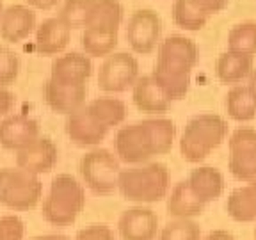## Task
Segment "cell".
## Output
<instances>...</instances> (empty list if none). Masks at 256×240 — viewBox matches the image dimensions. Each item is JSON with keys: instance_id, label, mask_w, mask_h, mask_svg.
<instances>
[{"instance_id": "74e56055", "label": "cell", "mask_w": 256, "mask_h": 240, "mask_svg": "<svg viewBox=\"0 0 256 240\" xmlns=\"http://www.w3.org/2000/svg\"><path fill=\"white\" fill-rule=\"evenodd\" d=\"M203 240H235V236L230 232H226V230H214Z\"/></svg>"}, {"instance_id": "4fadbf2b", "label": "cell", "mask_w": 256, "mask_h": 240, "mask_svg": "<svg viewBox=\"0 0 256 240\" xmlns=\"http://www.w3.org/2000/svg\"><path fill=\"white\" fill-rule=\"evenodd\" d=\"M88 86L86 84H68L59 80L48 78L44 84V100L48 107L57 114H73L86 105Z\"/></svg>"}, {"instance_id": "5b68a950", "label": "cell", "mask_w": 256, "mask_h": 240, "mask_svg": "<svg viewBox=\"0 0 256 240\" xmlns=\"http://www.w3.org/2000/svg\"><path fill=\"white\" fill-rule=\"evenodd\" d=\"M43 184L36 174L20 168L0 169V204L14 212H27L40 203Z\"/></svg>"}, {"instance_id": "d6986e66", "label": "cell", "mask_w": 256, "mask_h": 240, "mask_svg": "<svg viewBox=\"0 0 256 240\" xmlns=\"http://www.w3.org/2000/svg\"><path fill=\"white\" fill-rule=\"evenodd\" d=\"M92 73V62L89 56L78 52L64 54L52 62L50 78L68 84H86Z\"/></svg>"}, {"instance_id": "277c9868", "label": "cell", "mask_w": 256, "mask_h": 240, "mask_svg": "<svg viewBox=\"0 0 256 240\" xmlns=\"http://www.w3.org/2000/svg\"><path fill=\"white\" fill-rule=\"evenodd\" d=\"M228 136V123L219 114H198L187 124L180 139V155L190 164L206 158Z\"/></svg>"}, {"instance_id": "f35d334b", "label": "cell", "mask_w": 256, "mask_h": 240, "mask_svg": "<svg viewBox=\"0 0 256 240\" xmlns=\"http://www.w3.org/2000/svg\"><path fill=\"white\" fill-rule=\"evenodd\" d=\"M27 2H28V6H32V8L46 11V9H52L54 6L59 4L60 0H27Z\"/></svg>"}, {"instance_id": "7a4b0ae2", "label": "cell", "mask_w": 256, "mask_h": 240, "mask_svg": "<svg viewBox=\"0 0 256 240\" xmlns=\"http://www.w3.org/2000/svg\"><path fill=\"white\" fill-rule=\"evenodd\" d=\"M171 187L168 166L160 162H146L134 168L121 169L118 190L126 201L139 204L158 203L166 200Z\"/></svg>"}, {"instance_id": "9c48e42d", "label": "cell", "mask_w": 256, "mask_h": 240, "mask_svg": "<svg viewBox=\"0 0 256 240\" xmlns=\"http://www.w3.org/2000/svg\"><path fill=\"white\" fill-rule=\"evenodd\" d=\"M114 146H116L118 158L124 164H146L152 156H155L153 144L140 121L120 128L114 139Z\"/></svg>"}, {"instance_id": "ba28073f", "label": "cell", "mask_w": 256, "mask_h": 240, "mask_svg": "<svg viewBox=\"0 0 256 240\" xmlns=\"http://www.w3.org/2000/svg\"><path fill=\"white\" fill-rule=\"evenodd\" d=\"M139 78V62L126 52L110 54L98 72V88L105 92H124Z\"/></svg>"}, {"instance_id": "f1b7e54d", "label": "cell", "mask_w": 256, "mask_h": 240, "mask_svg": "<svg viewBox=\"0 0 256 240\" xmlns=\"http://www.w3.org/2000/svg\"><path fill=\"white\" fill-rule=\"evenodd\" d=\"M118 46V32H102L86 28L82 34V48L86 56L91 57H105L114 52Z\"/></svg>"}, {"instance_id": "60d3db41", "label": "cell", "mask_w": 256, "mask_h": 240, "mask_svg": "<svg viewBox=\"0 0 256 240\" xmlns=\"http://www.w3.org/2000/svg\"><path fill=\"white\" fill-rule=\"evenodd\" d=\"M249 91L252 92V96L256 98V70H252V73L249 75V82H248Z\"/></svg>"}, {"instance_id": "1f68e13d", "label": "cell", "mask_w": 256, "mask_h": 240, "mask_svg": "<svg viewBox=\"0 0 256 240\" xmlns=\"http://www.w3.org/2000/svg\"><path fill=\"white\" fill-rule=\"evenodd\" d=\"M94 4V0H66L60 9L59 18L72 28H82L86 27L89 18V12Z\"/></svg>"}, {"instance_id": "30bf717a", "label": "cell", "mask_w": 256, "mask_h": 240, "mask_svg": "<svg viewBox=\"0 0 256 240\" xmlns=\"http://www.w3.org/2000/svg\"><path fill=\"white\" fill-rule=\"evenodd\" d=\"M160 32H162V24L158 14L152 9H139L128 20L126 41L136 54L148 56L158 44Z\"/></svg>"}, {"instance_id": "e575fe53", "label": "cell", "mask_w": 256, "mask_h": 240, "mask_svg": "<svg viewBox=\"0 0 256 240\" xmlns=\"http://www.w3.org/2000/svg\"><path fill=\"white\" fill-rule=\"evenodd\" d=\"M73 240H116V235L107 224H89L82 228Z\"/></svg>"}, {"instance_id": "8fae6325", "label": "cell", "mask_w": 256, "mask_h": 240, "mask_svg": "<svg viewBox=\"0 0 256 240\" xmlns=\"http://www.w3.org/2000/svg\"><path fill=\"white\" fill-rule=\"evenodd\" d=\"M118 233L121 240H155L158 236V216L142 204L128 208L118 219Z\"/></svg>"}, {"instance_id": "8d00e7d4", "label": "cell", "mask_w": 256, "mask_h": 240, "mask_svg": "<svg viewBox=\"0 0 256 240\" xmlns=\"http://www.w3.org/2000/svg\"><path fill=\"white\" fill-rule=\"evenodd\" d=\"M14 107V94L6 88H0V116H6Z\"/></svg>"}, {"instance_id": "d590c367", "label": "cell", "mask_w": 256, "mask_h": 240, "mask_svg": "<svg viewBox=\"0 0 256 240\" xmlns=\"http://www.w3.org/2000/svg\"><path fill=\"white\" fill-rule=\"evenodd\" d=\"M194 4L204 12V14H216V12L222 11L228 4V0H194Z\"/></svg>"}, {"instance_id": "d4e9b609", "label": "cell", "mask_w": 256, "mask_h": 240, "mask_svg": "<svg viewBox=\"0 0 256 240\" xmlns=\"http://www.w3.org/2000/svg\"><path fill=\"white\" fill-rule=\"evenodd\" d=\"M86 107H88L89 114L107 130L121 124L126 118V105L118 98H110V96L94 98Z\"/></svg>"}, {"instance_id": "484cf974", "label": "cell", "mask_w": 256, "mask_h": 240, "mask_svg": "<svg viewBox=\"0 0 256 240\" xmlns=\"http://www.w3.org/2000/svg\"><path fill=\"white\" fill-rule=\"evenodd\" d=\"M226 112L235 121H251L256 118V98L248 86H233L226 94Z\"/></svg>"}, {"instance_id": "8992f818", "label": "cell", "mask_w": 256, "mask_h": 240, "mask_svg": "<svg viewBox=\"0 0 256 240\" xmlns=\"http://www.w3.org/2000/svg\"><path fill=\"white\" fill-rule=\"evenodd\" d=\"M78 172L84 184L94 194L108 196L118 190V180H120L121 172L120 158L112 155L108 150H91L80 158Z\"/></svg>"}, {"instance_id": "ac0fdd59", "label": "cell", "mask_w": 256, "mask_h": 240, "mask_svg": "<svg viewBox=\"0 0 256 240\" xmlns=\"http://www.w3.org/2000/svg\"><path fill=\"white\" fill-rule=\"evenodd\" d=\"M187 184L194 192V196L204 204L217 201L224 192L222 172L212 166H200V168L192 169L187 178Z\"/></svg>"}, {"instance_id": "44dd1931", "label": "cell", "mask_w": 256, "mask_h": 240, "mask_svg": "<svg viewBox=\"0 0 256 240\" xmlns=\"http://www.w3.org/2000/svg\"><path fill=\"white\" fill-rule=\"evenodd\" d=\"M206 204L201 203L190 190L187 180H182L168 194V214L172 219H194L204 212Z\"/></svg>"}, {"instance_id": "ffe728a7", "label": "cell", "mask_w": 256, "mask_h": 240, "mask_svg": "<svg viewBox=\"0 0 256 240\" xmlns=\"http://www.w3.org/2000/svg\"><path fill=\"white\" fill-rule=\"evenodd\" d=\"M70 27L60 18H48L36 30V52L41 56H57L68 46Z\"/></svg>"}, {"instance_id": "5bb4252c", "label": "cell", "mask_w": 256, "mask_h": 240, "mask_svg": "<svg viewBox=\"0 0 256 240\" xmlns=\"http://www.w3.org/2000/svg\"><path fill=\"white\" fill-rule=\"evenodd\" d=\"M57 146L52 139L40 137L27 148L16 152V168L24 169L30 174H44L50 172L57 164Z\"/></svg>"}, {"instance_id": "603a6c76", "label": "cell", "mask_w": 256, "mask_h": 240, "mask_svg": "<svg viewBox=\"0 0 256 240\" xmlns=\"http://www.w3.org/2000/svg\"><path fill=\"white\" fill-rule=\"evenodd\" d=\"M226 212L236 222H256V180L230 192Z\"/></svg>"}, {"instance_id": "836d02e7", "label": "cell", "mask_w": 256, "mask_h": 240, "mask_svg": "<svg viewBox=\"0 0 256 240\" xmlns=\"http://www.w3.org/2000/svg\"><path fill=\"white\" fill-rule=\"evenodd\" d=\"M25 222L14 214L0 216V240H24Z\"/></svg>"}, {"instance_id": "9a60e30c", "label": "cell", "mask_w": 256, "mask_h": 240, "mask_svg": "<svg viewBox=\"0 0 256 240\" xmlns=\"http://www.w3.org/2000/svg\"><path fill=\"white\" fill-rule=\"evenodd\" d=\"M107 128L102 126L94 118L89 114L88 107H82L78 110H75L73 114H70L66 120V134L72 139V142H75L76 146H96L107 136Z\"/></svg>"}, {"instance_id": "6da1fadb", "label": "cell", "mask_w": 256, "mask_h": 240, "mask_svg": "<svg viewBox=\"0 0 256 240\" xmlns=\"http://www.w3.org/2000/svg\"><path fill=\"white\" fill-rule=\"evenodd\" d=\"M198 46L185 36H169L158 44L152 76L171 102L182 100L190 88V75L198 64Z\"/></svg>"}, {"instance_id": "3957f363", "label": "cell", "mask_w": 256, "mask_h": 240, "mask_svg": "<svg viewBox=\"0 0 256 240\" xmlns=\"http://www.w3.org/2000/svg\"><path fill=\"white\" fill-rule=\"evenodd\" d=\"M86 206V190L72 174H57L41 204L43 219L57 228L72 226Z\"/></svg>"}, {"instance_id": "e0dca14e", "label": "cell", "mask_w": 256, "mask_h": 240, "mask_svg": "<svg viewBox=\"0 0 256 240\" xmlns=\"http://www.w3.org/2000/svg\"><path fill=\"white\" fill-rule=\"evenodd\" d=\"M36 27V12L25 6H11L0 16V36L9 43L25 40Z\"/></svg>"}, {"instance_id": "4316f807", "label": "cell", "mask_w": 256, "mask_h": 240, "mask_svg": "<svg viewBox=\"0 0 256 240\" xmlns=\"http://www.w3.org/2000/svg\"><path fill=\"white\" fill-rule=\"evenodd\" d=\"M140 123L148 132L155 155H166V153L171 152L176 136V126L171 120H168V118H150V120H144Z\"/></svg>"}, {"instance_id": "7402d4cb", "label": "cell", "mask_w": 256, "mask_h": 240, "mask_svg": "<svg viewBox=\"0 0 256 240\" xmlns=\"http://www.w3.org/2000/svg\"><path fill=\"white\" fill-rule=\"evenodd\" d=\"M254 57L236 52H224L216 62V75L222 84L238 86L244 78L252 73Z\"/></svg>"}, {"instance_id": "b9f144b4", "label": "cell", "mask_w": 256, "mask_h": 240, "mask_svg": "<svg viewBox=\"0 0 256 240\" xmlns=\"http://www.w3.org/2000/svg\"><path fill=\"white\" fill-rule=\"evenodd\" d=\"M0 16H2V0H0Z\"/></svg>"}, {"instance_id": "83f0119b", "label": "cell", "mask_w": 256, "mask_h": 240, "mask_svg": "<svg viewBox=\"0 0 256 240\" xmlns=\"http://www.w3.org/2000/svg\"><path fill=\"white\" fill-rule=\"evenodd\" d=\"M172 20L185 30H201L206 25L208 14H204L194 0H174L172 4Z\"/></svg>"}, {"instance_id": "f546056e", "label": "cell", "mask_w": 256, "mask_h": 240, "mask_svg": "<svg viewBox=\"0 0 256 240\" xmlns=\"http://www.w3.org/2000/svg\"><path fill=\"white\" fill-rule=\"evenodd\" d=\"M228 50L246 56L256 54V24L246 22L238 24L230 30L228 34Z\"/></svg>"}, {"instance_id": "7c38bea8", "label": "cell", "mask_w": 256, "mask_h": 240, "mask_svg": "<svg viewBox=\"0 0 256 240\" xmlns=\"http://www.w3.org/2000/svg\"><path fill=\"white\" fill-rule=\"evenodd\" d=\"M41 137L40 123L25 114H12L0 121V146L20 152Z\"/></svg>"}, {"instance_id": "ab89813d", "label": "cell", "mask_w": 256, "mask_h": 240, "mask_svg": "<svg viewBox=\"0 0 256 240\" xmlns=\"http://www.w3.org/2000/svg\"><path fill=\"white\" fill-rule=\"evenodd\" d=\"M30 240H72V238H70V236H66V235H56V233H48V235L32 236Z\"/></svg>"}, {"instance_id": "52a82bcc", "label": "cell", "mask_w": 256, "mask_h": 240, "mask_svg": "<svg viewBox=\"0 0 256 240\" xmlns=\"http://www.w3.org/2000/svg\"><path fill=\"white\" fill-rule=\"evenodd\" d=\"M228 169L236 180H256V130L254 128H236L228 140Z\"/></svg>"}, {"instance_id": "d6a6232c", "label": "cell", "mask_w": 256, "mask_h": 240, "mask_svg": "<svg viewBox=\"0 0 256 240\" xmlns=\"http://www.w3.org/2000/svg\"><path fill=\"white\" fill-rule=\"evenodd\" d=\"M20 73V59L12 50L0 46V88L11 86Z\"/></svg>"}, {"instance_id": "cb8c5ba5", "label": "cell", "mask_w": 256, "mask_h": 240, "mask_svg": "<svg viewBox=\"0 0 256 240\" xmlns=\"http://www.w3.org/2000/svg\"><path fill=\"white\" fill-rule=\"evenodd\" d=\"M123 20V6L120 0H94L86 28L102 32H118Z\"/></svg>"}, {"instance_id": "2e32d148", "label": "cell", "mask_w": 256, "mask_h": 240, "mask_svg": "<svg viewBox=\"0 0 256 240\" xmlns=\"http://www.w3.org/2000/svg\"><path fill=\"white\" fill-rule=\"evenodd\" d=\"M132 100L136 107L146 114H164L172 104L152 75H142L137 78L132 88Z\"/></svg>"}, {"instance_id": "4dcf8cb0", "label": "cell", "mask_w": 256, "mask_h": 240, "mask_svg": "<svg viewBox=\"0 0 256 240\" xmlns=\"http://www.w3.org/2000/svg\"><path fill=\"white\" fill-rule=\"evenodd\" d=\"M158 240H201V228L194 219H172L158 232Z\"/></svg>"}]
</instances>
